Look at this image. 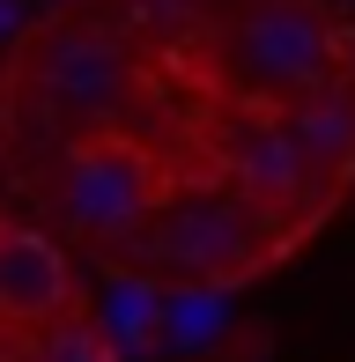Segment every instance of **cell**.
Masks as SVG:
<instances>
[{
	"instance_id": "6da1fadb",
	"label": "cell",
	"mask_w": 355,
	"mask_h": 362,
	"mask_svg": "<svg viewBox=\"0 0 355 362\" xmlns=\"http://www.w3.org/2000/svg\"><path fill=\"white\" fill-rule=\"evenodd\" d=\"M333 67H341V37L311 0H252L245 15L215 30V74L237 96L303 104L333 81Z\"/></svg>"
},
{
	"instance_id": "7a4b0ae2",
	"label": "cell",
	"mask_w": 355,
	"mask_h": 362,
	"mask_svg": "<svg viewBox=\"0 0 355 362\" xmlns=\"http://www.w3.org/2000/svg\"><path fill=\"white\" fill-rule=\"evenodd\" d=\"M141 259L149 267H170L185 274V281H230L237 267H252V259L267 252V222L260 207L245 200V192L230 185H200V192H170V200L149 207V222L134 229Z\"/></svg>"
},
{
	"instance_id": "3957f363",
	"label": "cell",
	"mask_w": 355,
	"mask_h": 362,
	"mask_svg": "<svg viewBox=\"0 0 355 362\" xmlns=\"http://www.w3.org/2000/svg\"><path fill=\"white\" fill-rule=\"evenodd\" d=\"M30 81L59 119L89 126V119H111L119 96L134 89V52H126V37H111L96 23H52L30 45Z\"/></svg>"
},
{
	"instance_id": "277c9868",
	"label": "cell",
	"mask_w": 355,
	"mask_h": 362,
	"mask_svg": "<svg viewBox=\"0 0 355 362\" xmlns=\"http://www.w3.org/2000/svg\"><path fill=\"white\" fill-rule=\"evenodd\" d=\"M156 207V170L134 141H82L67 156V215L89 237H134Z\"/></svg>"
},
{
	"instance_id": "5b68a950",
	"label": "cell",
	"mask_w": 355,
	"mask_h": 362,
	"mask_svg": "<svg viewBox=\"0 0 355 362\" xmlns=\"http://www.w3.org/2000/svg\"><path fill=\"white\" fill-rule=\"evenodd\" d=\"M74 296V274L52 237L37 229H0V318L8 325H52Z\"/></svg>"
},
{
	"instance_id": "8992f818",
	"label": "cell",
	"mask_w": 355,
	"mask_h": 362,
	"mask_svg": "<svg viewBox=\"0 0 355 362\" xmlns=\"http://www.w3.org/2000/svg\"><path fill=\"white\" fill-rule=\"evenodd\" d=\"M222 170H230V192H245L252 207L303 200V185H311V163H303V148H296V134L281 119L222 134Z\"/></svg>"
},
{
	"instance_id": "52a82bcc",
	"label": "cell",
	"mask_w": 355,
	"mask_h": 362,
	"mask_svg": "<svg viewBox=\"0 0 355 362\" xmlns=\"http://www.w3.org/2000/svg\"><path fill=\"white\" fill-rule=\"evenodd\" d=\"M230 325H237V303H230V288H215V281H185V288H170L163 310H156V340H163L170 355H200V348H215Z\"/></svg>"
},
{
	"instance_id": "ba28073f",
	"label": "cell",
	"mask_w": 355,
	"mask_h": 362,
	"mask_svg": "<svg viewBox=\"0 0 355 362\" xmlns=\"http://www.w3.org/2000/svg\"><path fill=\"white\" fill-rule=\"evenodd\" d=\"M281 126L296 134V148H303V163H311V170L341 177L348 163H355V104H348V96L318 89V96H303Z\"/></svg>"
},
{
	"instance_id": "9c48e42d",
	"label": "cell",
	"mask_w": 355,
	"mask_h": 362,
	"mask_svg": "<svg viewBox=\"0 0 355 362\" xmlns=\"http://www.w3.org/2000/svg\"><path fill=\"white\" fill-rule=\"evenodd\" d=\"M156 310H163V296L141 281V274L111 281V288H104V310H96L104 348H111V355H149V348H156Z\"/></svg>"
},
{
	"instance_id": "30bf717a",
	"label": "cell",
	"mask_w": 355,
	"mask_h": 362,
	"mask_svg": "<svg viewBox=\"0 0 355 362\" xmlns=\"http://www.w3.org/2000/svg\"><path fill=\"white\" fill-rule=\"evenodd\" d=\"M30 362H111V348H104V333H96V325H67V318H52V325H37V348H30Z\"/></svg>"
},
{
	"instance_id": "8fae6325",
	"label": "cell",
	"mask_w": 355,
	"mask_h": 362,
	"mask_svg": "<svg viewBox=\"0 0 355 362\" xmlns=\"http://www.w3.org/2000/svg\"><path fill=\"white\" fill-rule=\"evenodd\" d=\"M134 8H141V23H178L192 0H134Z\"/></svg>"
},
{
	"instance_id": "7c38bea8",
	"label": "cell",
	"mask_w": 355,
	"mask_h": 362,
	"mask_svg": "<svg viewBox=\"0 0 355 362\" xmlns=\"http://www.w3.org/2000/svg\"><path fill=\"white\" fill-rule=\"evenodd\" d=\"M23 15H30L23 0H0V37H15V30H23Z\"/></svg>"
}]
</instances>
